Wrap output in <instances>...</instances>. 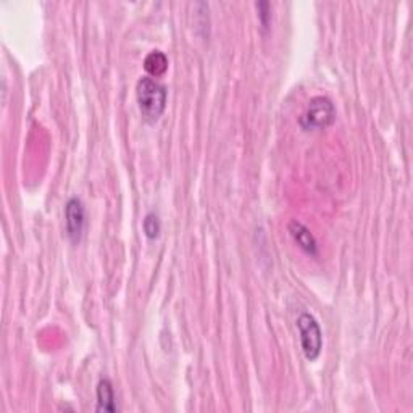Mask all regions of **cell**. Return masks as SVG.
Wrapping results in <instances>:
<instances>
[{
  "mask_svg": "<svg viewBox=\"0 0 413 413\" xmlns=\"http://www.w3.org/2000/svg\"><path fill=\"white\" fill-rule=\"evenodd\" d=\"M137 104L141 115L147 123H155L160 118L166 107V89L165 86L157 83L152 78H141L136 88Z\"/></svg>",
  "mask_w": 413,
  "mask_h": 413,
  "instance_id": "obj_1",
  "label": "cell"
},
{
  "mask_svg": "<svg viewBox=\"0 0 413 413\" xmlns=\"http://www.w3.org/2000/svg\"><path fill=\"white\" fill-rule=\"evenodd\" d=\"M336 120V109L334 104L328 97H315L310 100L307 110L304 111V115L300 116V126L305 131H318L326 130L331 126Z\"/></svg>",
  "mask_w": 413,
  "mask_h": 413,
  "instance_id": "obj_2",
  "label": "cell"
},
{
  "mask_svg": "<svg viewBox=\"0 0 413 413\" xmlns=\"http://www.w3.org/2000/svg\"><path fill=\"white\" fill-rule=\"evenodd\" d=\"M297 328L305 359L310 361L317 360L321 354V349H323V333H321L317 318L305 312L297 318Z\"/></svg>",
  "mask_w": 413,
  "mask_h": 413,
  "instance_id": "obj_3",
  "label": "cell"
},
{
  "mask_svg": "<svg viewBox=\"0 0 413 413\" xmlns=\"http://www.w3.org/2000/svg\"><path fill=\"white\" fill-rule=\"evenodd\" d=\"M66 234L73 242H78L86 226V210L78 197H71L65 205Z\"/></svg>",
  "mask_w": 413,
  "mask_h": 413,
  "instance_id": "obj_4",
  "label": "cell"
},
{
  "mask_svg": "<svg viewBox=\"0 0 413 413\" xmlns=\"http://www.w3.org/2000/svg\"><path fill=\"white\" fill-rule=\"evenodd\" d=\"M289 233L295 244L302 249L305 254L312 255V257H317L318 255V244L315 241L313 234L309 231V228H305L302 223L299 221H290L289 223Z\"/></svg>",
  "mask_w": 413,
  "mask_h": 413,
  "instance_id": "obj_5",
  "label": "cell"
},
{
  "mask_svg": "<svg viewBox=\"0 0 413 413\" xmlns=\"http://www.w3.org/2000/svg\"><path fill=\"white\" fill-rule=\"evenodd\" d=\"M97 412H116L115 391L109 380H100L97 384Z\"/></svg>",
  "mask_w": 413,
  "mask_h": 413,
  "instance_id": "obj_6",
  "label": "cell"
},
{
  "mask_svg": "<svg viewBox=\"0 0 413 413\" xmlns=\"http://www.w3.org/2000/svg\"><path fill=\"white\" fill-rule=\"evenodd\" d=\"M144 68L150 76H162L168 70V59L160 50H154L144 60Z\"/></svg>",
  "mask_w": 413,
  "mask_h": 413,
  "instance_id": "obj_7",
  "label": "cell"
},
{
  "mask_svg": "<svg viewBox=\"0 0 413 413\" xmlns=\"http://www.w3.org/2000/svg\"><path fill=\"white\" fill-rule=\"evenodd\" d=\"M160 220H159V215L154 212L147 213L146 218H144V233L146 236L149 239H157L160 234Z\"/></svg>",
  "mask_w": 413,
  "mask_h": 413,
  "instance_id": "obj_8",
  "label": "cell"
},
{
  "mask_svg": "<svg viewBox=\"0 0 413 413\" xmlns=\"http://www.w3.org/2000/svg\"><path fill=\"white\" fill-rule=\"evenodd\" d=\"M257 8H258V18H260V23H262L263 29L268 28L270 22H272V7H270V3L267 2H260L257 3Z\"/></svg>",
  "mask_w": 413,
  "mask_h": 413,
  "instance_id": "obj_9",
  "label": "cell"
}]
</instances>
